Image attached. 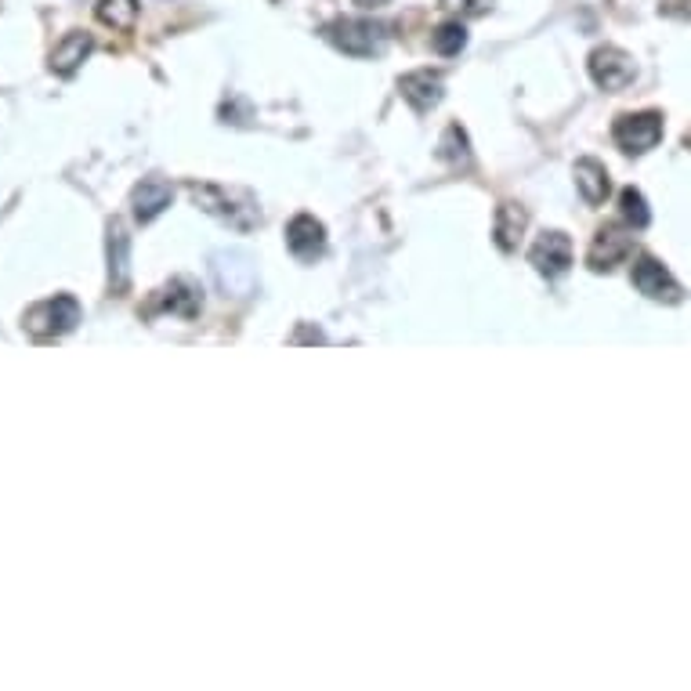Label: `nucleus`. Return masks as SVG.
<instances>
[{
	"label": "nucleus",
	"mask_w": 691,
	"mask_h": 691,
	"mask_svg": "<svg viewBox=\"0 0 691 691\" xmlns=\"http://www.w3.org/2000/svg\"><path fill=\"white\" fill-rule=\"evenodd\" d=\"M322 37L330 40L337 51H344V55L370 58L384 51L388 29L377 26V22H370V19H333L330 26H322Z\"/></svg>",
	"instance_id": "obj_1"
},
{
	"label": "nucleus",
	"mask_w": 691,
	"mask_h": 691,
	"mask_svg": "<svg viewBox=\"0 0 691 691\" xmlns=\"http://www.w3.org/2000/svg\"><path fill=\"white\" fill-rule=\"evenodd\" d=\"M80 304H76V297L69 294H58V297H48V301L33 304L26 312V330L33 333V337H62V333L76 330V322H80Z\"/></svg>",
	"instance_id": "obj_2"
},
{
	"label": "nucleus",
	"mask_w": 691,
	"mask_h": 691,
	"mask_svg": "<svg viewBox=\"0 0 691 691\" xmlns=\"http://www.w3.org/2000/svg\"><path fill=\"white\" fill-rule=\"evenodd\" d=\"M210 275L225 297H250L257 290V268L243 250H221L210 257Z\"/></svg>",
	"instance_id": "obj_3"
},
{
	"label": "nucleus",
	"mask_w": 691,
	"mask_h": 691,
	"mask_svg": "<svg viewBox=\"0 0 691 691\" xmlns=\"http://www.w3.org/2000/svg\"><path fill=\"white\" fill-rule=\"evenodd\" d=\"M590 76H594V84L605 87V91H623V87L634 84L637 66L623 48L605 44V48H597L594 55H590Z\"/></svg>",
	"instance_id": "obj_4"
},
{
	"label": "nucleus",
	"mask_w": 691,
	"mask_h": 691,
	"mask_svg": "<svg viewBox=\"0 0 691 691\" xmlns=\"http://www.w3.org/2000/svg\"><path fill=\"white\" fill-rule=\"evenodd\" d=\"M616 142L626 152H648L663 138V113H626L616 120Z\"/></svg>",
	"instance_id": "obj_5"
},
{
	"label": "nucleus",
	"mask_w": 691,
	"mask_h": 691,
	"mask_svg": "<svg viewBox=\"0 0 691 691\" xmlns=\"http://www.w3.org/2000/svg\"><path fill=\"white\" fill-rule=\"evenodd\" d=\"M171 199H174V189H171V181H167V178H160V174L142 178V181H138V189L131 192L134 218L142 221V225H149V221H156L163 210L171 207Z\"/></svg>",
	"instance_id": "obj_6"
},
{
	"label": "nucleus",
	"mask_w": 691,
	"mask_h": 691,
	"mask_svg": "<svg viewBox=\"0 0 691 691\" xmlns=\"http://www.w3.org/2000/svg\"><path fill=\"white\" fill-rule=\"evenodd\" d=\"M105 250H109V290L124 294L127 283H131V236H127L124 221H109Z\"/></svg>",
	"instance_id": "obj_7"
},
{
	"label": "nucleus",
	"mask_w": 691,
	"mask_h": 691,
	"mask_svg": "<svg viewBox=\"0 0 691 691\" xmlns=\"http://www.w3.org/2000/svg\"><path fill=\"white\" fill-rule=\"evenodd\" d=\"M634 286L641 290L644 297H652V301H681V286L673 283L670 272H666L655 257H637L634 265Z\"/></svg>",
	"instance_id": "obj_8"
},
{
	"label": "nucleus",
	"mask_w": 691,
	"mask_h": 691,
	"mask_svg": "<svg viewBox=\"0 0 691 691\" xmlns=\"http://www.w3.org/2000/svg\"><path fill=\"white\" fill-rule=\"evenodd\" d=\"M529 257L532 265H536V272L554 279V275H565L568 265H572V243H568L565 232H543Z\"/></svg>",
	"instance_id": "obj_9"
},
{
	"label": "nucleus",
	"mask_w": 691,
	"mask_h": 691,
	"mask_svg": "<svg viewBox=\"0 0 691 691\" xmlns=\"http://www.w3.org/2000/svg\"><path fill=\"white\" fill-rule=\"evenodd\" d=\"M630 250H634V236L630 232H623V228L608 225L597 232L594 247H590V268L594 272H608V268H616L623 257H630Z\"/></svg>",
	"instance_id": "obj_10"
},
{
	"label": "nucleus",
	"mask_w": 691,
	"mask_h": 691,
	"mask_svg": "<svg viewBox=\"0 0 691 691\" xmlns=\"http://www.w3.org/2000/svg\"><path fill=\"white\" fill-rule=\"evenodd\" d=\"M95 51V37L91 33H84V29H73V33H66V37L58 40L55 51H51L48 66L55 76H73L76 69L84 66V58Z\"/></svg>",
	"instance_id": "obj_11"
},
{
	"label": "nucleus",
	"mask_w": 691,
	"mask_h": 691,
	"mask_svg": "<svg viewBox=\"0 0 691 691\" xmlns=\"http://www.w3.org/2000/svg\"><path fill=\"white\" fill-rule=\"evenodd\" d=\"M398 91L413 109L427 113L431 105L442 102V73H431V69H417V73H406L398 80Z\"/></svg>",
	"instance_id": "obj_12"
},
{
	"label": "nucleus",
	"mask_w": 691,
	"mask_h": 691,
	"mask_svg": "<svg viewBox=\"0 0 691 691\" xmlns=\"http://www.w3.org/2000/svg\"><path fill=\"white\" fill-rule=\"evenodd\" d=\"M286 243L294 250L301 261H312L315 254H322L326 247V228L322 221H315L312 214H297L290 225H286Z\"/></svg>",
	"instance_id": "obj_13"
},
{
	"label": "nucleus",
	"mask_w": 691,
	"mask_h": 691,
	"mask_svg": "<svg viewBox=\"0 0 691 691\" xmlns=\"http://www.w3.org/2000/svg\"><path fill=\"white\" fill-rule=\"evenodd\" d=\"M576 185H579V192H583V199H587L590 207H601V203L608 199V192H612V181H608L605 163H597V160H579L576 163Z\"/></svg>",
	"instance_id": "obj_14"
},
{
	"label": "nucleus",
	"mask_w": 691,
	"mask_h": 691,
	"mask_svg": "<svg viewBox=\"0 0 691 691\" xmlns=\"http://www.w3.org/2000/svg\"><path fill=\"white\" fill-rule=\"evenodd\" d=\"M525 225H529L525 207L500 203V210H496V243H500V250H518L521 236H525Z\"/></svg>",
	"instance_id": "obj_15"
},
{
	"label": "nucleus",
	"mask_w": 691,
	"mask_h": 691,
	"mask_svg": "<svg viewBox=\"0 0 691 691\" xmlns=\"http://www.w3.org/2000/svg\"><path fill=\"white\" fill-rule=\"evenodd\" d=\"M160 308H167L174 315H185V319H196L199 308H203V297H199V290L189 279H174L160 294Z\"/></svg>",
	"instance_id": "obj_16"
},
{
	"label": "nucleus",
	"mask_w": 691,
	"mask_h": 691,
	"mask_svg": "<svg viewBox=\"0 0 691 691\" xmlns=\"http://www.w3.org/2000/svg\"><path fill=\"white\" fill-rule=\"evenodd\" d=\"M192 199H196L207 214H218V218L232 221L236 228H247V221L236 214L239 207H232V196H228L225 189H218V185H192Z\"/></svg>",
	"instance_id": "obj_17"
},
{
	"label": "nucleus",
	"mask_w": 691,
	"mask_h": 691,
	"mask_svg": "<svg viewBox=\"0 0 691 691\" xmlns=\"http://www.w3.org/2000/svg\"><path fill=\"white\" fill-rule=\"evenodd\" d=\"M95 15L102 26L116 29V33H131L138 22V0H98Z\"/></svg>",
	"instance_id": "obj_18"
},
{
	"label": "nucleus",
	"mask_w": 691,
	"mask_h": 691,
	"mask_svg": "<svg viewBox=\"0 0 691 691\" xmlns=\"http://www.w3.org/2000/svg\"><path fill=\"white\" fill-rule=\"evenodd\" d=\"M464 44H467L464 22H442V26L431 33V48H435L438 55H445V58L460 55V51H464Z\"/></svg>",
	"instance_id": "obj_19"
},
{
	"label": "nucleus",
	"mask_w": 691,
	"mask_h": 691,
	"mask_svg": "<svg viewBox=\"0 0 691 691\" xmlns=\"http://www.w3.org/2000/svg\"><path fill=\"white\" fill-rule=\"evenodd\" d=\"M442 160L460 163V167H467V163H471V145H467V131L460 124L445 127V134H442Z\"/></svg>",
	"instance_id": "obj_20"
},
{
	"label": "nucleus",
	"mask_w": 691,
	"mask_h": 691,
	"mask_svg": "<svg viewBox=\"0 0 691 691\" xmlns=\"http://www.w3.org/2000/svg\"><path fill=\"white\" fill-rule=\"evenodd\" d=\"M619 207H623V221L630 228H644L648 221H652V214H648V207H644V196L637 189H623Z\"/></svg>",
	"instance_id": "obj_21"
},
{
	"label": "nucleus",
	"mask_w": 691,
	"mask_h": 691,
	"mask_svg": "<svg viewBox=\"0 0 691 691\" xmlns=\"http://www.w3.org/2000/svg\"><path fill=\"white\" fill-rule=\"evenodd\" d=\"M438 4L445 11H453V15H464V19H478V15L493 8V0H438Z\"/></svg>",
	"instance_id": "obj_22"
},
{
	"label": "nucleus",
	"mask_w": 691,
	"mask_h": 691,
	"mask_svg": "<svg viewBox=\"0 0 691 691\" xmlns=\"http://www.w3.org/2000/svg\"><path fill=\"white\" fill-rule=\"evenodd\" d=\"M359 8H366V11H377V8H388V0H355Z\"/></svg>",
	"instance_id": "obj_23"
}]
</instances>
